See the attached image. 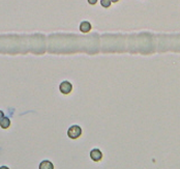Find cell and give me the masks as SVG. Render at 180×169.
<instances>
[{"mask_svg":"<svg viewBox=\"0 0 180 169\" xmlns=\"http://www.w3.org/2000/svg\"><path fill=\"white\" fill-rule=\"evenodd\" d=\"M81 135H82V128L80 125H73L68 128V136L71 139H78Z\"/></svg>","mask_w":180,"mask_h":169,"instance_id":"obj_1","label":"cell"},{"mask_svg":"<svg viewBox=\"0 0 180 169\" xmlns=\"http://www.w3.org/2000/svg\"><path fill=\"white\" fill-rule=\"evenodd\" d=\"M59 90L61 94H68L73 90V85H71V82L68 81H62L59 85Z\"/></svg>","mask_w":180,"mask_h":169,"instance_id":"obj_2","label":"cell"},{"mask_svg":"<svg viewBox=\"0 0 180 169\" xmlns=\"http://www.w3.org/2000/svg\"><path fill=\"white\" fill-rule=\"evenodd\" d=\"M90 158L94 162H99L103 159V153H101L98 148H93L92 151H90Z\"/></svg>","mask_w":180,"mask_h":169,"instance_id":"obj_3","label":"cell"},{"mask_svg":"<svg viewBox=\"0 0 180 169\" xmlns=\"http://www.w3.org/2000/svg\"><path fill=\"white\" fill-rule=\"evenodd\" d=\"M91 28H92V26H91V24L88 21H83V22H81V24H80V31L83 32V33L89 32Z\"/></svg>","mask_w":180,"mask_h":169,"instance_id":"obj_4","label":"cell"},{"mask_svg":"<svg viewBox=\"0 0 180 169\" xmlns=\"http://www.w3.org/2000/svg\"><path fill=\"white\" fill-rule=\"evenodd\" d=\"M10 120L8 117L3 116V117L0 120V127H1L2 129H7V128H10Z\"/></svg>","mask_w":180,"mask_h":169,"instance_id":"obj_5","label":"cell"},{"mask_svg":"<svg viewBox=\"0 0 180 169\" xmlns=\"http://www.w3.org/2000/svg\"><path fill=\"white\" fill-rule=\"evenodd\" d=\"M53 168H54L53 164L49 160H45V161H43L40 164V169H53Z\"/></svg>","mask_w":180,"mask_h":169,"instance_id":"obj_6","label":"cell"},{"mask_svg":"<svg viewBox=\"0 0 180 169\" xmlns=\"http://www.w3.org/2000/svg\"><path fill=\"white\" fill-rule=\"evenodd\" d=\"M111 3H112L111 0H101V5L105 8L110 7V6H111Z\"/></svg>","mask_w":180,"mask_h":169,"instance_id":"obj_7","label":"cell"},{"mask_svg":"<svg viewBox=\"0 0 180 169\" xmlns=\"http://www.w3.org/2000/svg\"><path fill=\"white\" fill-rule=\"evenodd\" d=\"M87 1H88V3L91 4V5H94V4L97 3V0H87Z\"/></svg>","mask_w":180,"mask_h":169,"instance_id":"obj_8","label":"cell"},{"mask_svg":"<svg viewBox=\"0 0 180 169\" xmlns=\"http://www.w3.org/2000/svg\"><path fill=\"white\" fill-rule=\"evenodd\" d=\"M4 116V113H3V111H1V110H0V120H1L2 117H3Z\"/></svg>","mask_w":180,"mask_h":169,"instance_id":"obj_9","label":"cell"},{"mask_svg":"<svg viewBox=\"0 0 180 169\" xmlns=\"http://www.w3.org/2000/svg\"><path fill=\"white\" fill-rule=\"evenodd\" d=\"M111 1H112V2H114V3H116V2H118L119 0H111Z\"/></svg>","mask_w":180,"mask_h":169,"instance_id":"obj_10","label":"cell"}]
</instances>
